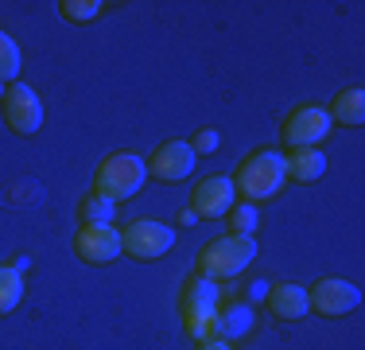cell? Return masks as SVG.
I'll list each match as a JSON object with an SVG mask.
<instances>
[{"mask_svg":"<svg viewBox=\"0 0 365 350\" xmlns=\"http://www.w3.org/2000/svg\"><path fill=\"white\" fill-rule=\"evenodd\" d=\"M0 113H4V125L16 136H36L43 129V98L31 90L28 82H12L0 98Z\"/></svg>","mask_w":365,"mask_h":350,"instance_id":"obj_6","label":"cell"},{"mask_svg":"<svg viewBox=\"0 0 365 350\" xmlns=\"http://www.w3.org/2000/svg\"><path fill=\"white\" fill-rule=\"evenodd\" d=\"M179 319H182V331L187 339L195 343H206L214 339V319H218V280H206V276H190L182 284V296H179Z\"/></svg>","mask_w":365,"mask_h":350,"instance_id":"obj_2","label":"cell"},{"mask_svg":"<svg viewBox=\"0 0 365 350\" xmlns=\"http://www.w3.org/2000/svg\"><path fill=\"white\" fill-rule=\"evenodd\" d=\"M195 222H198L195 210H179V226H195Z\"/></svg>","mask_w":365,"mask_h":350,"instance_id":"obj_23","label":"cell"},{"mask_svg":"<svg viewBox=\"0 0 365 350\" xmlns=\"http://www.w3.org/2000/svg\"><path fill=\"white\" fill-rule=\"evenodd\" d=\"M144 164H148V175H155L160 183H182L198 168V156L187 140H163Z\"/></svg>","mask_w":365,"mask_h":350,"instance_id":"obj_9","label":"cell"},{"mask_svg":"<svg viewBox=\"0 0 365 350\" xmlns=\"http://www.w3.org/2000/svg\"><path fill=\"white\" fill-rule=\"evenodd\" d=\"M144 179H148L144 156H136V152H113V156L101 160L98 175H93V195L109 199V203L117 206V203H128V199L144 187Z\"/></svg>","mask_w":365,"mask_h":350,"instance_id":"obj_3","label":"cell"},{"mask_svg":"<svg viewBox=\"0 0 365 350\" xmlns=\"http://www.w3.org/2000/svg\"><path fill=\"white\" fill-rule=\"evenodd\" d=\"M20 74V47L8 31H0V86H12Z\"/></svg>","mask_w":365,"mask_h":350,"instance_id":"obj_19","label":"cell"},{"mask_svg":"<svg viewBox=\"0 0 365 350\" xmlns=\"http://www.w3.org/2000/svg\"><path fill=\"white\" fill-rule=\"evenodd\" d=\"M74 253L86 265H109L125 253L120 249V230L117 226H82L74 234Z\"/></svg>","mask_w":365,"mask_h":350,"instance_id":"obj_10","label":"cell"},{"mask_svg":"<svg viewBox=\"0 0 365 350\" xmlns=\"http://www.w3.org/2000/svg\"><path fill=\"white\" fill-rule=\"evenodd\" d=\"M78 218H82V226H109L113 222V203L90 191V195L78 203Z\"/></svg>","mask_w":365,"mask_h":350,"instance_id":"obj_17","label":"cell"},{"mask_svg":"<svg viewBox=\"0 0 365 350\" xmlns=\"http://www.w3.org/2000/svg\"><path fill=\"white\" fill-rule=\"evenodd\" d=\"M58 16H63V20H71V24H93L101 16V0H58Z\"/></svg>","mask_w":365,"mask_h":350,"instance_id":"obj_18","label":"cell"},{"mask_svg":"<svg viewBox=\"0 0 365 350\" xmlns=\"http://www.w3.org/2000/svg\"><path fill=\"white\" fill-rule=\"evenodd\" d=\"M24 269H28V257L12 261V265H0V315L20 308V300H24Z\"/></svg>","mask_w":365,"mask_h":350,"instance_id":"obj_16","label":"cell"},{"mask_svg":"<svg viewBox=\"0 0 365 350\" xmlns=\"http://www.w3.org/2000/svg\"><path fill=\"white\" fill-rule=\"evenodd\" d=\"M264 308H268V315H276V319H284V323L303 319V315H307V288L292 284V280H284V284H268Z\"/></svg>","mask_w":365,"mask_h":350,"instance_id":"obj_12","label":"cell"},{"mask_svg":"<svg viewBox=\"0 0 365 350\" xmlns=\"http://www.w3.org/2000/svg\"><path fill=\"white\" fill-rule=\"evenodd\" d=\"M327 117L330 125H346V129H358L365 121V90L361 86H350V90H338L327 105Z\"/></svg>","mask_w":365,"mask_h":350,"instance_id":"obj_13","label":"cell"},{"mask_svg":"<svg viewBox=\"0 0 365 350\" xmlns=\"http://www.w3.org/2000/svg\"><path fill=\"white\" fill-rule=\"evenodd\" d=\"M171 245H175V226L155 222V218H136L120 234V249L133 261H160Z\"/></svg>","mask_w":365,"mask_h":350,"instance_id":"obj_5","label":"cell"},{"mask_svg":"<svg viewBox=\"0 0 365 350\" xmlns=\"http://www.w3.org/2000/svg\"><path fill=\"white\" fill-rule=\"evenodd\" d=\"M218 144H222V133H218V129H198V133H195V140H190V148H195V156H210Z\"/></svg>","mask_w":365,"mask_h":350,"instance_id":"obj_21","label":"cell"},{"mask_svg":"<svg viewBox=\"0 0 365 350\" xmlns=\"http://www.w3.org/2000/svg\"><path fill=\"white\" fill-rule=\"evenodd\" d=\"M257 257V241L245 238V234H222V238H214L206 245L202 253H198V276L206 280H230L237 273H245L249 265H253Z\"/></svg>","mask_w":365,"mask_h":350,"instance_id":"obj_4","label":"cell"},{"mask_svg":"<svg viewBox=\"0 0 365 350\" xmlns=\"http://www.w3.org/2000/svg\"><path fill=\"white\" fill-rule=\"evenodd\" d=\"M292 183H315L327 171V156L319 148H292V156H284Z\"/></svg>","mask_w":365,"mask_h":350,"instance_id":"obj_15","label":"cell"},{"mask_svg":"<svg viewBox=\"0 0 365 350\" xmlns=\"http://www.w3.org/2000/svg\"><path fill=\"white\" fill-rule=\"evenodd\" d=\"M253 331V308L245 300H233V304H218V319H214V339H237V335H249Z\"/></svg>","mask_w":365,"mask_h":350,"instance_id":"obj_14","label":"cell"},{"mask_svg":"<svg viewBox=\"0 0 365 350\" xmlns=\"http://www.w3.org/2000/svg\"><path fill=\"white\" fill-rule=\"evenodd\" d=\"M358 304H361L358 284H350V280H342V276H323V280H315L311 292H307V311L323 315V319H338V315L354 311Z\"/></svg>","mask_w":365,"mask_h":350,"instance_id":"obj_7","label":"cell"},{"mask_svg":"<svg viewBox=\"0 0 365 350\" xmlns=\"http://www.w3.org/2000/svg\"><path fill=\"white\" fill-rule=\"evenodd\" d=\"M233 191H237L245 203H268L276 199L284 187H288V164H284V152L276 148H260V152L245 156L237 164V171L230 175Z\"/></svg>","mask_w":365,"mask_h":350,"instance_id":"obj_1","label":"cell"},{"mask_svg":"<svg viewBox=\"0 0 365 350\" xmlns=\"http://www.w3.org/2000/svg\"><path fill=\"white\" fill-rule=\"evenodd\" d=\"M330 129L334 125H330L327 109H319V105H299V109H292L288 117H284L280 136H284V144H292V148H319L330 136Z\"/></svg>","mask_w":365,"mask_h":350,"instance_id":"obj_8","label":"cell"},{"mask_svg":"<svg viewBox=\"0 0 365 350\" xmlns=\"http://www.w3.org/2000/svg\"><path fill=\"white\" fill-rule=\"evenodd\" d=\"M198 350H233V343H225V339H206V343H198Z\"/></svg>","mask_w":365,"mask_h":350,"instance_id":"obj_22","label":"cell"},{"mask_svg":"<svg viewBox=\"0 0 365 350\" xmlns=\"http://www.w3.org/2000/svg\"><path fill=\"white\" fill-rule=\"evenodd\" d=\"M253 230H257V206L253 203H233L230 206V234L253 238Z\"/></svg>","mask_w":365,"mask_h":350,"instance_id":"obj_20","label":"cell"},{"mask_svg":"<svg viewBox=\"0 0 365 350\" xmlns=\"http://www.w3.org/2000/svg\"><path fill=\"white\" fill-rule=\"evenodd\" d=\"M233 203H237V191H233L230 175H206L195 187V195H190V210L198 218H222V214H230Z\"/></svg>","mask_w":365,"mask_h":350,"instance_id":"obj_11","label":"cell"}]
</instances>
